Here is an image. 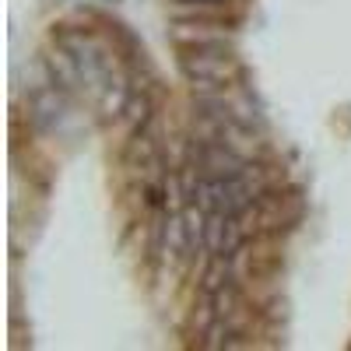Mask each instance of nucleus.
I'll return each instance as SVG.
<instances>
[{
  "label": "nucleus",
  "instance_id": "obj_1",
  "mask_svg": "<svg viewBox=\"0 0 351 351\" xmlns=\"http://www.w3.org/2000/svg\"><path fill=\"white\" fill-rule=\"evenodd\" d=\"M176 67L186 77L193 92H221L228 84H239L243 64L236 60L232 46H193L176 49Z\"/></svg>",
  "mask_w": 351,
  "mask_h": 351
},
{
  "label": "nucleus",
  "instance_id": "obj_2",
  "mask_svg": "<svg viewBox=\"0 0 351 351\" xmlns=\"http://www.w3.org/2000/svg\"><path fill=\"white\" fill-rule=\"evenodd\" d=\"M236 28L232 21H172L169 25V43L176 49H193V46H236Z\"/></svg>",
  "mask_w": 351,
  "mask_h": 351
},
{
  "label": "nucleus",
  "instance_id": "obj_3",
  "mask_svg": "<svg viewBox=\"0 0 351 351\" xmlns=\"http://www.w3.org/2000/svg\"><path fill=\"white\" fill-rule=\"evenodd\" d=\"M169 21H232L239 25L243 8L239 0H169Z\"/></svg>",
  "mask_w": 351,
  "mask_h": 351
}]
</instances>
